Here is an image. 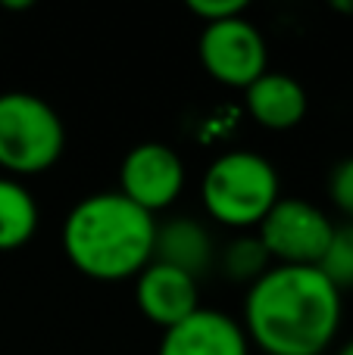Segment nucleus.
<instances>
[{
  "instance_id": "obj_1",
  "label": "nucleus",
  "mask_w": 353,
  "mask_h": 355,
  "mask_svg": "<svg viewBox=\"0 0 353 355\" xmlns=\"http://www.w3.org/2000/svg\"><path fill=\"white\" fill-rule=\"evenodd\" d=\"M341 318V290L316 265H269L250 284L241 327L263 355H325Z\"/></svg>"
},
{
  "instance_id": "obj_2",
  "label": "nucleus",
  "mask_w": 353,
  "mask_h": 355,
  "mask_svg": "<svg viewBox=\"0 0 353 355\" xmlns=\"http://www.w3.org/2000/svg\"><path fill=\"white\" fill-rule=\"evenodd\" d=\"M156 218L119 190L91 193L63 221V252L91 281L116 284L138 277L154 262Z\"/></svg>"
},
{
  "instance_id": "obj_11",
  "label": "nucleus",
  "mask_w": 353,
  "mask_h": 355,
  "mask_svg": "<svg viewBox=\"0 0 353 355\" xmlns=\"http://www.w3.org/2000/svg\"><path fill=\"white\" fill-rule=\"evenodd\" d=\"M154 262L200 277L213 262V240L206 227L197 218H172L166 225H156Z\"/></svg>"
},
{
  "instance_id": "obj_8",
  "label": "nucleus",
  "mask_w": 353,
  "mask_h": 355,
  "mask_svg": "<svg viewBox=\"0 0 353 355\" xmlns=\"http://www.w3.org/2000/svg\"><path fill=\"white\" fill-rule=\"evenodd\" d=\"M156 355H250V340L241 321L200 306L185 321L163 331Z\"/></svg>"
},
{
  "instance_id": "obj_13",
  "label": "nucleus",
  "mask_w": 353,
  "mask_h": 355,
  "mask_svg": "<svg viewBox=\"0 0 353 355\" xmlns=\"http://www.w3.org/2000/svg\"><path fill=\"white\" fill-rule=\"evenodd\" d=\"M316 268L322 271L338 290L353 287V221L335 225L331 240H329V246H325Z\"/></svg>"
},
{
  "instance_id": "obj_6",
  "label": "nucleus",
  "mask_w": 353,
  "mask_h": 355,
  "mask_svg": "<svg viewBox=\"0 0 353 355\" xmlns=\"http://www.w3.org/2000/svg\"><path fill=\"white\" fill-rule=\"evenodd\" d=\"M197 53L210 78L225 87L247 91L266 72V41L260 28L247 16H235L225 22L204 25L197 41Z\"/></svg>"
},
{
  "instance_id": "obj_12",
  "label": "nucleus",
  "mask_w": 353,
  "mask_h": 355,
  "mask_svg": "<svg viewBox=\"0 0 353 355\" xmlns=\"http://www.w3.org/2000/svg\"><path fill=\"white\" fill-rule=\"evenodd\" d=\"M38 202L16 178H0V252L25 246L38 231Z\"/></svg>"
},
{
  "instance_id": "obj_3",
  "label": "nucleus",
  "mask_w": 353,
  "mask_h": 355,
  "mask_svg": "<svg viewBox=\"0 0 353 355\" xmlns=\"http://www.w3.org/2000/svg\"><path fill=\"white\" fill-rule=\"evenodd\" d=\"M204 209L213 221L235 231L256 227L281 200L275 166L254 150H229L210 162L200 184Z\"/></svg>"
},
{
  "instance_id": "obj_9",
  "label": "nucleus",
  "mask_w": 353,
  "mask_h": 355,
  "mask_svg": "<svg viewBox=\"0 0 353 355\" xmlns=\"http://www.w3.org/2000/svg\"><path fill=\"white\" fill-rule=\"evenodd\" d=\"M135 300L144 318L169 331L200 309V284L172 265L150 262L135 281Z\"/></svg>"
},
{
  "instance_id": "obj_17",
  "label": "nucleus",
  "mask_w": 353,
  "mask_h": 355,
  "mask_svg": "<svg viewBox=\"0 0 353 355\" xmlns=\"http://www.w3.org/2000/svg\"><path fill=\"white\" fill-rule=\"evenodd\" d=\"M3 10H31V0H3Z\"/></svg>"
},
{
  "instance_id": "obj_4",
  "label": "nucleus",
  "mask_w": 353,
  "mask_h": 355,
  "mask_svg": "<svg viewBox=\"0 0 353 355\" xmlns=\"http://www.w3.org/2000/svg\"><path fill=\"white\" fill-rule=\"evenodd\" d=\"M66 150L63 119L47 100L28 91L0 94V168L10 175H41Z\"/></svg>"
},
{
  "instance_id": "obj_14",
  "label": "nucleus",
  "mask_w": 353,
  "mask_h": 355,
  "mask_svg": "<svg viewBox=\"0 0 353 355\" xmlns=\"http://www.w3.org/2000/svg\"><path fill=\"white\" fill-rule=\"evenodd\" d=\"M269 252L263 250L260 237H238L235 243L225 250V271L235 281H250L254 284L263 271L269 268Z\"/></svg>"
},
{
  "instance_id": "obj_7",
  "label": "nucleus",
  "mask_w": 353,
  "mask_h": 355,
  "mask_svg": "<svg viewBox=\"0 0 353 355\" xmlns=\"http://www.w3.org/2000/svg\"><path fill=\"white\" fill-rule=\"evenodd\" d=\"M181 187H185V162L169 144H138L119 166V193L150 215L172 206Z\"/></svg>"
},
{
  "instance_id": "obj_5",
  "label": "nucleus",
  "mask_w": 353,
  "mask_h": 355,
  "mask_svg": "<svg viewBox=\"0 0 353 355\" xmlns=\"http://www.w3.org/2000/svg\"><path fill=\"white\" fill-rule=\"evenodd\" d=\"M331 231L335 221L300 196H281L256 225V237L275 265H319Z\"/></svg>"
},
{
  "instance_id": "obj_10",
  "label": "nucleus",
  "mask_w": 353,
  "mask_h": 355,
  "mask_svg": "<svg viewBox=\"0 0 353 355\" xmlns=\"http://www.w3.org/2000/svg\"><path fill=\"white\" fill-rule=\"evenodd\" d=\"M247 112L254 116L256 125L266 131H291L304 122L310 110L306 87L288 72H263L254 85L244 91Z\"/></svg>"
},
{
  "instance_id": "obj_15",
  "label": "nucleus",
  "mask_w": 353,
  "mask_h": 355,
  "mask_svg": "<svg viewBox=\"0 0 353 355\" xmlns=\"http://www.w3.org/2000/svg\"><path fill=\"white\" fill-rule=\"evenodd\" d=\"M329 196L338 209L353 221V156L341 159L329 175Z\"/></svg>"
},
{
  "instance_id": "obj_18",
  "label": "nucleus",
  "mask_w": 353,
  "mask_h": 355,
  "mask_svg": "<svg viewBox=\"0 0 353 355\" xmlns=\"http://www.w3.org/2000/svg\"><path fill=\"white\" fill-rule=\"evenodd\" d=\"M338 355H353V340H347V343L338 349Z\"/></svg>"
},
{
  "instance_id": "obj_16",
  "label": "nucleus",
  "mask_w": 353,
  "mask_h": 355,
  "mask_svg": "<svg viewBox=\"0 0 353 355\" xmlns=\"http://www.w3.org/2000/svg\"><path fill=\"white\" fill-rule=\"evenodd\" d=\"M188 10L197 19H204V25L213 22H225V19H235L247 12L244 0H188Z\"/></svg>"
}]
</instances>
